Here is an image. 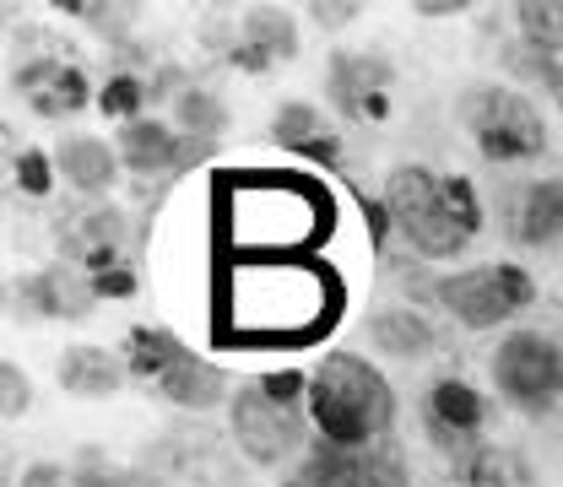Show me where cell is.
Wrapping results in <instances>:
<instances>
[{
    "label": "cell",
    "instance_id": "20",
    "mask_svg": "<svg viewBox=\"0 0 563 487\" xmlns=\"http://www.w3.org/2000/svg\"><path fill=\"white\" fill-rule=\"evenodd\" d=\"M298 483L303 487H363V455L331 444V439H314L309 444V461L298 466Z\"/></svg>",
    "mask_w": 563,
    "mask_h": 487
},
{
    "label": "cell",
    "instance_id": "11",
    "mask_svg": "<svg viewBox=\"0 0 563 487\" xmlns=\"http://www.w3.org/2000/svg\"><path fill=\"white\" fill-rule=\"evenodd\" d=\"M11 87H16V98H22L33 114H44V120L81 114V109H87V98H92L87 70L70 66V60H27V66H16Z\"/></svg>",
    "mask_w": 563,
    "mask_h": 487
},
{
    "label": "cell",
    "instance_id": "30",
    "mask_svg": "<svg viewBox=\"0 0 563 487\" xmlns=\"http://www.w3.org/2000/svg\"><path fill=\"white\" fill-rule=\"evenodd\" d=\"M309 16H314L320 27H347V22L363 16V5H357V0H314V5H309Z\"/></svg>",
    "mask_w": 563,
    "mask_h": 487
},
{
    "label": "cell",
    "instance_id": "29",
    "mask_svg": "<svg viewBox=\"0 0 563 487\" xmlns=\"http://www.w3.org/2000/svg\"><path fill=\"white\" fill-rule=\"evenodd\" d=\"M66 11L81 22H98V33H120V22L136 16V5H87V0H66Z\"/></svg>",
    "mask_w": 563,
    "mask_h": 487
},
{
    "label": "cell",
    "instance_id": "12",
    "mask_svg": "<svg viewBox=\"0 0 563 487\" xmlns=\"http://www.w3.org/2000/svg\"><path fill=\"white\" fill-rule=\"evenodd\" d=\"M60 244H66V261H70V266L92 272V281L109 277V272H120V250H125V217H120V211H109V207L81 211L66 233H60Z\"/></svg>",
    "mask_w": 563,
    "mask_h": 487
},
{
    "label": "cell",
    "instance_id": "14",
    "mask_svg": "<svg viewBox=\"0 0 563 487\" xmlns=\"http://www.w3.org/2000/svg\"><path fill=\"white\" fill-rule=\"evenodd\" d=\"M157 396H163V401H174L179 412H211V407H222V401H228V379H222V368H217V363L196 357V352H185V357L157 379Z\"/></svg>",
    "mask_w": 563,
    "mask_h": 487
},
{
    "label": "cell",
    "instance_id": "17",
    "mask_svg": "<svg viewBox=\"0 0 563 487\" xmlns=\"http://www.w3.org/2000/svg\"><path fill=\"white\" fill-rule=\"evenodd\" d=\"M515 233L520 244H559L563 239V185L559 179H542L520 196V211H515Z\"/></svg>",
    "mask_w": 563,
    "mask_h": 487
},
{
    "label": "cell",
    "instance_id": "6",
    "mask_svg": "<svg viewBox=\"0 0 563 487\" xmlns=\"http://www.w3.org/2000/svg\"><path fill=\"white\" fill-rule=\"evenodd\" d=\"M228 412H233V444H239V455L255 461V466H277V461H287L303 444V412H298V401H282L266 385L239 390L228 401Z\"/></svg>",
    "mask_w": 563,
    "mask_h": 487
},
{
    "label": "cell",
    "instance_id": "25",
    "mask_svg": "<svg viewBox=\"0 0 563 487\" xmlns=\"http://www.w3.org/2000/svg\"><path fill=\"white\" fill-rule=\"evenodd\" d=\"M509 66L520 70L526 81H542L553 98H563V55H548V49H537V44L520 38V44L509 49Z\"/></svg>",
    "mask_w": 563,
    "mask_h": 487
},
{
    "label": "cell",
    "instance_id": "36",
    "mask_svg": "<svg viewBox=\"0 0 563 487\" xmlns=\"http://www.w3.org/2000/svg\"><path fill=\"white\" fill-rule=\"evenodd\" d=\"M282 487H303V483H298V477H292V483H282Z\"/></svg>",
    "mask_w": 563,
    "mask_h": 487
},
{
    "label": "cell",
    "instance_id": "21",
    "mask_svg": "<svg viewBox=\"0 0 563 487\" xmlns=\"http://www.w3.org/2000/svg\"><path fill=\"white\" fill-rule=\"evenodd\" d=\"M272 141H282L287 152H309V146L331 141V131H325V114H320L314 103L292 98V103H282L277 120H272Z\"/></svg>",
    "mask_w": 563,
    "mask_h": 487
},
{
    "label": "cell",
    "instance_id": "9",
    "mask_svg": "<svg viewBox=\"0 0 563 487\" xmlns=\"http://www.w3.org/2000/svg\"><path fill=\"white\" fill-rule=\"evenodd\" d=\"M390 87H396V70H390L385 55H368V49L331 55L325 98H331L336 114H347V120H385L390 114Z\"/></svg>",
    "mask_w": 563,
    "mask_h": 487
},
{
    "label": "cell",
    "instance_id": "24",
    "mask_svg": "<svg viewBox=\"0 0 563 487\" xmlns=\"http://www.w3.org/2000/svg\"><path fill=\"white\" fill-rule=\"evenodd\" d=\"M152 92H157V87H152L146 76H136V70H114L98 103H103V114H114V120H125V125H131V114L146 109V98H152Z\"/></svg>",
    "mask_w": 563,
    "mask_h": 487
},
{
    "label": "cell",
    "instance_id": "7",
    "mask_svg": "<svg viewBox=\"0 0 563 487\" xmlns=\"http://www.w3.org/2000/svg\"><path fill=\"white\" fill-rule=\"evenodd\" d=\"M152 472L163 477H185L196 487H239L244 472H239V450L228 439H217L207 422H185L174 433H163L152 450H146Z\"/></svg>",
    "mask_w": 563,
    "mask_h": 487
},
{
    "label": "cell",
    "instance_id": "22",
    "mask_svg": "<svg viewBox=\"0 0 563 487\" xmlns=\"http://www.w3.org/2000/svg\"><path fill=\"white\" fill-rule=\"evenodd\" d=\"M515 22H520L526 44H537L548 55H563V0H520Z\"/></svg>",
    "mask_w": 563,
    "mask_h": 487
},
{
    "label": "cell",
    "instance_id": "34",
    "mask_svg": "<svg viewBox=\"0 0 563 487\" xmlns=\"http://www.w3.org/2000/svg\"><path fill=\"white\" fill-rule=\"evenodd\" d=\"M131 487H168V477L152 472V466H136V472H131Z\"/></svg>",
    "mask_w": 563,
    "mask_h": 487
},
{
    "label": "cell",
    "instance_id": "1",
    "mask_svg": "<svg viewBox=\"0 0 563 487\" xmlns=\"http://www.w3.org/2000/svg\"><path fill=\"white\" fill-rule=\"evenodd\" d=\"M385 211H390V222L401 228V239L418 250L422 261L461 255L483 233V201H477L472 179L433 174L422 163L390 168V179H385Z\"/></svg>",
    "mask_w": 563,
    "mask_h": 487
},
{
    "label": "cell",
    "instance_id": "15",
    "mask_svg": "<svg viewBox=\"0 0 563 487\" xmlns=\"http://www.w3.org/2000/svg\"><path fill=\"white\" fill-rule=\"evenodd\" d=\"M125 357H114L109 347H66L60 352V390L81 396V401H103L125 385Z\"/></svg>",
    "mask_w": 563,
    "mask_h": 487
},
{
    "label": "cell",
    "instance_id": "33",
    "mask_svg": "<svg viewBox=\"0 0 563 487\" xmlns=\"http://www.w3.org/2000/svg\"><path fill=\"white\" fill-rule=\"evenodd\" d=\"M418 11L422 16H455V11H466V0H422Z\"/></svg>",
    "mask_w": 563,
    "mask_h": 487
},
{
    "label": "cell",
    "instance_id": "28",
    "mask_svg": "<svg viewBox=\"0 0 563 487\" xmlns=\"http://www.w3.org/2000/svg\"><path fill=\"white\" fill-rule=\"evenodd\" d=\"M16 185H22L27 196H38V201H44V196L55 190L49 157H44V152H22V157H16Z\"/></svg>",
    "mask_w": 563,
    "mask_h": 487
},
{
    "label": "cell",
    "instance_id": "3",
    "mask_svg": "<svg viewBox=\"0 0 563 487\" xmlns=\"http://www.w3.org/2000/svg\"><path fill=\"white\" fill-rule=\"evenodd\" d=\"M461 125L477 136L488 163H531L548 152V125L537 103L509 87H472L461 98Z\"/></svg>",
    "mask_w": 563,
    "mask_h": 487
},
{
    "label": "cell",
    "instance_id": "23",
    "mask_svg": "<svg viewBox=\"0 0 563 487\" xmlns=\"http://www.w3.org/2000/svg\"><path fill=\"white\" fill-rule=\"evenodd\" d=\"M179 125H185V136L196 141H217L222 131H228V109L211 98V92H179Z\"/></svg>",
    "mask_w": 563,
    "mask_h": 487
},
{
    "label": "cell",
    "instance_id": "10",
    "mask_svg": "<svg viewBox=\"0 0 563 487\" xmlns=\"http://www.w3.org/2000/svg\"><path fill=\"white\" fill-rule=\"evenodd\" d=\"M114 152H120V163H125L131 174L152 179V174H179L190 157H196V163L211 157V141L179 136V131L163 125V120H131V125H120Z\"/></svg>",
    "mask_w": 563,
    "mask_h": 487
},
{
    "label": "cell",
    "instance_id": "37",
    "mask_svg": "<svg viewBox=\"0 0 563 487\" xmlns=\"http://www.w3.org/2000/svg\"><path fill=\"white\" fill-rule=\"evenodd\" d=\"M559 185H563V174H559Z\"/></svg>",
    "mask_w": 563,
    "mask_h": 487
},
{
    "label": "cell",
    "instance_id": "35",
    "mask_svg": "<svg viewBox=\"0 0 563 487\" xmlns=\"http://www.w3.org/2000/svg\"><path fill=\"white\" fill-rule=\"evenodd\" d=\"M363 487H385V483H379V477H368V472H363Z\"/></svg>",
    "mask_w": 563,
    "mask_h": 487
},
{
    "label": "cell",
    "instance_id": "5",
    "mask_svg": "<svg viewBox=\"0 0 563 487\" xmlns=\"http://www.w3.org/2000/svg\"><path fill=\"white\" fill-rule=\"evenodd\" d=\"M433 292H439V303H444V309H450L466 331L504 325V320H515V314L537 298L531 272H520V266H509V261H493V266H466V272H455V277L433 281Z\"/></svg>",
    "mask_w": 563,
    "mask_h": 487
},
{
    "label": "cell",
    "instance_id": "16",
    "mask_svg": "<svg viewBox=\"0 0 563 487\" xmlns=\"http://www.w3.org/2000/svg\"><path fill=\"white\" fill-rule=\"evenodd\" d=\"M55 168L66 174V185L87 190V196H98V190L114 185V174H120V152H109V141H98V136H70L66 146L55 152Z\"/></svg>",
    "mask_w": 563,
    "mask_h": 487
},
{
    "label": "cell",
    "instance_id": "32",
    "mask_svg": "<svg viewBox=\"0 0 563 487\" xmlns=\"http://www.w3.org/2000/svg\"><path fill=\"white\" fill-rule=\"evenodd\" d=\"M136 292V272H109V277H98V298H131Z\"/></svg>",
    "mask_w": 563,
    "mask_h": 487
},
{
    "label": "cell",
    "instance_id": "13",
    "mask_svg": "<svg viewBox=\"0 0 563 487\" xmlns=\"http://www.w3.org/2000/svg\"><path fill=\"white\" fill-rule=\"evenodd\" d=\"M488 418V401L466 385V379H439L433 390H428V433L444 444V450H455V444H466L477 428Z\"/></svg>",
    "mask_w": 563,
    "mask_h": 487
},
{
    "label": "cell",
    "instance_id": "19",
    "mask_svg": "<svg viewBox=\"0 0 563 487\" xmlns=\"http://www.w3.org/2000/svg\"><path fill=\"white\" fill-rule=\"evenodd\" d=\"M368 336H374V347L390 352V357H422L433 347V325L422 314H412V309H379L368 320Z\"/></svg>",
    "mask_w": 563,
    "mask_h": 487
},
{
    "label": "cell",
    "instance_id": "8",
    "mask_svg": "<svg viewBox=\"0 0 563 487\" xmlns=\"http://www.w3.org/2000/svg\"><path fill=\"white\" fill-rule=\"evenodd\" d=\"M207 38L239 70H250V76H261V70H272L277 60H292V55H298V27H292V16L277 11V5H250L228 33L211 27Z\"/></svg>",
    "mask_w": 563,
    "mask_h": 487
},
{
    "label": "cell",
    "instance_id": "2",
    "mask_svg": "<svg viewBox=\"0 0 563 487\" xmlns=\"http://www.w3.org/2000/svg\"><path fill=\"white\" fill-rule=\"evenodd\" d=\"M309 418L320 428V439H331L342 450H368V444L390 439L396 390L368 357L325 352V363L309 374Z\"/></svg>",
    "mask_w": 563,
    "mask_h": 487
},
{
    "label": "cell",
    "instance_id": "18",
    "mask_svg": "<svg viewBox=\"0 0 563 487\" xmlns=\"http://www.w3.org/2000/svg\"><path fill=\"white\" fill-rule=\"evenodd\" d=\"M185 352L190 347H185L174 331H163V325H136L131 342H125V368H131L136 379H146V385H157Z\"/></svg>",
    "mask_w": 563,
    "mask_h": 487
},
{
    "label": "cell",
    "instance_id": "26",
    "mask_svg": "<svg viewBox=\"0 0 563 487\" xmlns=\"http://www.w3.org/2000/svg\"><path fill=\"white\" fill-rule=\"evenodd\" d=\"M70 487H131V472H114L98 450H81L70 466Z\"/></svg>",
    "mask_w": 563,
    "mask_h": 487
},
{
    "label": "cell",
    "instance_id": "27",
    "mask_svg": "<svg viewBox=\"0 0 563 487\" xmlns=\"http://www.w3.org/2000/svg\"><path fill=\"white\" fill-rule=\"evenodd\" d=\"M27 401H33V385H27V374L5 357V363H0V412H5V418H22Z\"/></svg>",
    "mask_w": 563,
    "mask_h": 487
},
{
    "label": "cell",
    "instance_id": "31",
    "mask_svg": "<svg viewBox=\"0 0 563 487\" xmlns=\"http://www.w3.org/2000/svg\"><path fill=\"white\" fill-rule=\"evenodd\" d=\"M11 487H70V477L55 461H33V466L22 472V483H11Z\"/></svg>",
    "mask_w": 563,
    "mask_h": 487
},
{
    "label": "cell",
    "instance_id": "4",
    "mask_svg": "<svg viewBox=\"0 0 563 487\" xmlns=\"http://www.w3.org/2000/svg\"><path fill=\"white\" fill-rule=\"evenodd\" d=\"M493 385L515 412L548 418L563 401V347L542 331H509L493 352Z\"/></svg>",
    "mask_w": 563,
    "mask_h": 487
}]
</instances>
